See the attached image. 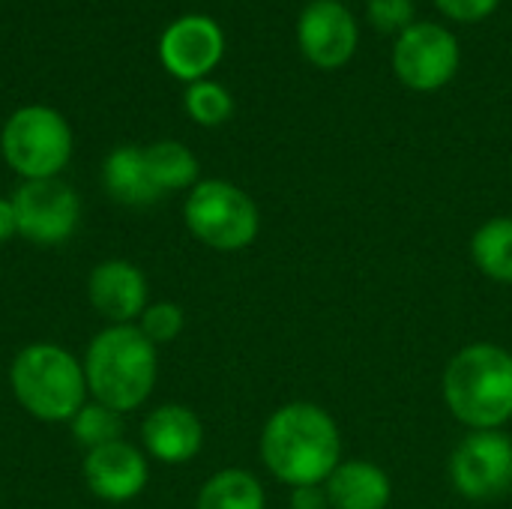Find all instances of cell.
Returning <instances> with one entry per match:
<instances>
[{"label":"cell","mask_w":512,"mask_h":509,"mask_svg":"<svg viewBox=\"0 0 512 509\" xmlns=\"http://www.w3.org/2000/svg\"><path fill=\"white\" fill-rule=\"evenodd\" d=\"M261 462L288 489L321 486L342 462L339 423L315 402H288L261 429Z\"/></svg>","instance_id":"cell-1"},{"label":"cell","mask_w":512,"mask_h":509,"mask_svg":"<svg viewBox=\"0 0 512 509\" xmlns=\"http://www.w3.org/2000/svg\"><path fill=\"white\" fill-rule=\"evenodd\" d=\"M441 393L468 432L504 429L512 420V354L495 342L459 348L444 369Z\"/></svg>","instance_id":"cell-2"},{"label":"cell","mask_w":512,"mask_h":509,"mask_svg":"<svg viewBox=\"0 0 512 509\" xmlns=\"http://www.w3.org/2000/svg\"><path fill=\"white\" fill-rule=\"evenodd\" d=\"M84 378L99 405L117 414L135 411L156 384V345L141 327L114 324L90 342Z\"/></svg>","instance_id":"cell-3"},{"label":"cell","mask_w":512,"mask_h":509,"mask_svg":"<svg viewBox=\"0 0 512 509\" xmlns=\"http://www.w3.org/2000/svg\"><path fill=\"white\" fill-rule=\"evenodd\" d=\"M15 399L27 414L45 423H63L84 408V366L57 345H27L9 369Z\"/></svg>","instance_id":"cell-4"},{"label":"cell","mask_w":512,"mask_h":509,"mask_svg":"<svg viewBox=\"0 0 512 509\" xmlns=\"http://www.w3.org/2000/svg\"><path fill=\"white\" fill-rule=\"evenodd\" d=\"M189 231L216 252H240L255 243L261 216L255 201L228 180H201L183 207Z\"/></svg>","instance_id":"cell-5"},{"label":"cell","mask_w":512,"mask_h":509,"mask_svg":"<svg viewBox=\"0 0 512 509\" xmlns=\"http://www.w3.org/2000/svg\"><path fill=\"white\" fill-rule=\"evenodd\" d=\"M3 156L6 162L27 180H51L72 153V132L69 123L45 108L30 105L9 117L3 126Z\"/></svg>","instance_id":"cell-6"},{"label":"cell","mask_w":512,"mask_h":509,"mask_svg":"<svg viewBox=\"0 0 512 509\" xmlns=\"http://www.w3.org/2000/svg\"><path fill=\"white\" fill-rule=\"evenodd\" d=\"M459 60V39L435 21H414L393 45V69L399 81L417 93H435L450 84L459 72Z\"/></svg>","instance_id":"cell-7"},{"label":"cell","mask_w":512,"mask_h":509,"mask_svg":"<svg viewBox=\"0 0 512 509\" xmlns=\"http://www.w3.org/2000/svg\"><path fill=\"white\" fill-rule=\"evenodd\" d=\"M450 483L465 501H495L512 489V438L504 429L468 432L450 456Z\"/></svg>","instance_id":"cell-8"},{"label":"cell","mask_w":512,"mask_h":509,"mask_svg":"<svg viewBox=\"0 0 512 509\" xmlns=\"http://www.w3.org/2000/svg\"><path fill=\"white\" fill-rule=\"evenodd\" d=\"M18 222V234L39 246H57L72 237L81 204L78 195L60 180H27L9 198Z\"/></svg>","instance_id":"cell-9"},{"label":"cell","mask_w":512,"mask_h":509,"mask_svg":"<svg viewBox=\"0 0 512 509\" xmlns=\"http://www.w3.org/2000/svg\"><path fill=\"white\" fill-rule=\"evenodd\" d=\"M357 21L339 0H312L297 21V42L318 69H339L357 51Z\"/></svg>","instance_id":"cell-10"},{"label":"cell","mask_w":512,"mask_h":509,"mask_svg":"<svg viewBox=\"0 0 512 509\" xmlns=\"http://www.w3.org/2000/svg\"><path fill=\"white\" fill-rule=\"evenodd\" d=\"M225 51V39L216 21L204 15H186L174 21L159 45L162 63L171 75L183 81H201Z\"/></svg>","instance_id":"cell-11"},{"label":"cell","mask_w":512,"mask_h":509,"mask_svg":"<svg viewBox=\"0 0 512 509\" xmlns=\"http://www.w3.org/2000/svg\"><path fill=\"white\" fill-rule=\"evenodd\" d=\"M84 480L102 501H132L147 486V462L132 444L114 441L87 453Z\"/></svg>","instance_id":"cell-12"},{"label":"cell","mask_w":512,"mask_h":509,"mask_svg":"<svg viewBox=\"0 0 512 509\" xmlns=\"http://www.w3.org/2000/svg\"><path fill=\"white\" fill-rule=\"evenodd\" d=\"M93 309L114 321L129 324L147 309V279L129 261H102L87 282Z\"/></svg>","instance_id":"cell-13"},{"label":"cell","mask_w":512,"mask_h":509,"mask_svg":"<svg viewBox=\"0 0 512 509\" xmlns=\"http://www.w3.org/2000/svg\"><path fill=\"white\" fill-rule=\"evenodd\" d=\"M141 438L153 459L165 465H183L198 456L204 444V426L186 405H162L147 414Z\"/></svg>","instance_id":"cell-14"},{"label":"cell","mask_w":512,"mask_h":509,"mask_svg":"<svg viewBox=\"0 0 512 509\" xmlns=\"http://www.w3.org/2000/svg\"><path fill=\"white\" fill-rule=\"evenodd\" d=\"M324 489L330 509H387L393 501L387 471L369 459H342Z\"/></svg>","instance_id":"cell-15"},{"label":"cell","mask_w":512,"mask_h":509,"mask_svg":"<svg viewBox=\"0 0 512 509\" xmlns=\"http://www.w3.org/2000/svg\"><path fill=\"white\" fill-rule=\"evenodd\" d=\"M105 177V189L114 201L129 204V207H144L153 204L162 192L156 189V183L150 180L147 162H144V150L138 147H120L105 159L102 168Z\"/></svg>","instance_id":"cell-16"},{"label":"cell","mask_w":512,"mask_h":509,"mask_svg":"<svg viewBox=\"0 0 512 509\" xmlns=\"http://www.w3.org/2000/svg\"><path fill=\"white\" fill-rule=\"evenodd\" d=\"M264 504L267 495L255 474L243 468H225L201 486L195 509H264Z\"/></svg>","instance_id":"cell-17"},{"label":"cell","mask_w":512,"mask_h":509,"mask_svg":"<svg viewBox=\"0 0 512 509\" xmlns=\"http://www.w3.org/2000/svg\"><path fill=\"white\" fill-rule=\"evenodd\" d=\"M471 258L486 279L512 285V216H495L474 231Z\"/></svg>","instance_id":"cell-18"},{"label":"cell","mask_w":512,"mask_h":509,"mask_svg":"<svg viewBox=\"0 0 512 509\" xmlns=\"http://www.w3.org/2000/svg\"><path fill=\"white\" fill-rule=\"evenodd\" d=\"M144 162L150 171V180L159 192L165 189H186L198 180V159L189 147L177 141H159L144 150Z\"/></svg>","instance_id":"cell-19"},{"label":"cell","mask_w":512,"mask_h":509,"mask_svg":"<svg viewBox=\"0 0 512 509\" xmlns=\"http://www.w3.org/2000/svg\"><path fill=\"white\" fill-rule=\"evenodd\" d=\"M72 432L75 438L87 447V450H96V447H105V444H114L120 441V432H123V420L117 411L93 402V405H84L75 417H72Z\"/></svg>","instance_id":"cell-20"},{"label":"cell","mask_w":512,"mask_h":509,"mask_svg":"<svg viewBox=\"0 0 512 509\" xmlns=\"http://www.w3.org/2000/svg\"><path fill=\"white\" fill-rule=\"evenodd\" d=\"M186 111L201 126H219V123H225L231 117L234 102H231V93L222 84H216V81H195L186 90Z\"/></svg>","instance_id":"cell-21"},{"label":"cell","mask_w":512,"mask_h":509,"mask_svg":"<svg viewBox=\"0 0 512 509\" xmlns=\"http://www.w3.org/2000/svg\"><path fill=\"white\" fill-rule=\"evenodd\" d=\"M183 309L177 303H156L141 312V333L153 345H168L183 333Z\"/></svg>","instance_id":"cell-22"},{"label":"cell","mask_w":512,"mask_h":509,"mask_svg":"<svg viewBox=\"0 0 512 509\" xmlns=\"http://www.w3.org/2000/svg\"><path fill=\"white\" fill-rule=\"evenodd\" d=\"M369 21L384 33H402L414 24V0H369Z\"/></svg>","instance_id":"cell-23"},{"label":"cell","mask_w":512,"mask_h":509,"mask_svg":"<svg viewBox=\"0 0 512 509\" xmlns=\"http://www.w3.org/2000/svg\"><path fill=\"white\" fill-rule=\"evenodd\" d=\"M498 3L501 0H435V6L444 15H450L453 21H465V24L489 18L498 9Z\"/></svg>","instance_id":"cell-24"},{"label":"cell","mask_w":512,"mask_h":509,"mask_svg":"<svg viewBox=\"0 0 512 509\" xmlns=\"http://www.w3.org/2000/svg\"><path fill=\"white\" fill-rule=\"evenodd\" d=\"M288 504H291V509H330L324 483L321 486H297V489H291Z\"/></svg>","instance_id":"cell-25"},{"label":"cell","mask_w":512,"mask_h":509,"mask_svg":"<svg viewBox=\"0 0 512 509\" xmlns=\"http://www.w3.org/2000/svg\"><path fill=\"white\" fill-rule=\"evenodd\" d=\"M18 234V222H15V210H12V201L0 198V246Z\"/></svg>","instance_id":"cell-26"}]
</instances>
